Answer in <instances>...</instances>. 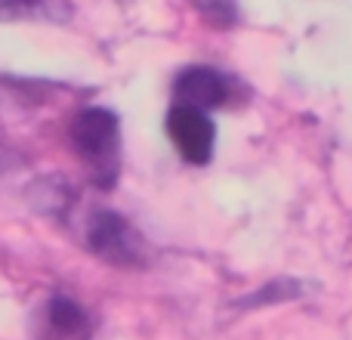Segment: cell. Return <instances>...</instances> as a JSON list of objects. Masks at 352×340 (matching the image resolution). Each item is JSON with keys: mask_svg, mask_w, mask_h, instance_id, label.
<instances>
[{"mask_svg": "<svg viewBox=\"0 0 352 340\" xmlns=\"http://www.w3.org/2000/svg\"><path fill=\"white\" fill-rule=\"evenodd\" d=\"M167 134H170L176 152L188 164H207L210 161L217 130H213V121L207 118V111L173 103V109L167 111Z\"/></svg>", "mask_w": 352, "mask_h": 340, "instance_id": "obj_3", "label": "cell"}, {"mask_svg": "<svg viewBox=\"0 0 352 340\" xmlns=\"http://www.w3.org/2000/svg\"><path fill=\"white\" fill-rule=\"evenodd\" d=\"M68 140L78 158L90 167L93 182L102 192L115 189L118 173H121V121L115 111L102 105L78 111L68 130Z\"/></svg>", "mask_w": 352, "mask_h": 340, "instance_id": "obj_1", "label": "cell"}, {"mask_svg": "<svg viewBox=\"0 0 352 340\" xmlns=\"http://www.w3.org/2000/svg\"><path fill=\"white\" fill-rule=\"evenodd\" d=\"M43 325L47 337L43 340H90L93 322L90 312L72 297H53L43 310Z\"/></svg>", "mask_w": 352, "mask_h": 340, "instance_id": "obj_5", "label": "cell"}, {"mask_svg": "<svg viewBox=\"0 0 352 340\" xmlns=\"http://www.w3.org/2000/svg\"><path fill=\"white\" fill-rule=\"evenodd\" d=\"M68 0H0V22H65Z\"/></svg>", "mask_w": 352, "mask_h": 340, "instance_id": "obj_6", "label": "cell"}, {"mask_svg": "<svg viewBox=\"0 0 352 340\" xmlns=\"http://www.w3.org/2000/svg\"><path fill=\"white\" fill-rule=\"evenodd\" d=\"M198 16L213 28H232L238 22V6L235 0H192Z\"/></svg>", "mask_w": 352, "mask_h": 340, "instance_id": "obj_7", "label": "cell"}, {"mask_svg": "<svg viewBox=\"0 0 352 340\" xmlns=\"http://www.w3.org/2000/svg\"><path fill=\"white\" fill-rule=\"evenodd\" d=\"M303 294V285L294 279H275L269 281V288L256 291L254 297L244 300V306H263V304H285V300H294Z\"/></svg>", "mask_w": 352, "mask_h": 340, "instance_id": "obj_8", "label": "cell"}, {"mask_svg": "<svg viewBox=\"0 0 352 340\" xmlns=\"http://www.w3.org/2000/svg\"><path fill=\"white\" fill-rule=\"evenodd\" d=\"M87 248L99 260L111 266H142L146 263V244L136 235V229L121 217V213L99 207L87 220Z\"/></svg>", "mask_w": 352, "mask_h": 340, "instance_id": "obj_2", "label": "cell"}, {"mask_svg": "<svg viewBox=\"0 0 352 340\" xmlns=\"http://www.w3.org/2000/svg\"><path fill=\"white\" fill-rule=\"evenodd\" d=\"M229 99H232V81L223 72H217V68L192 65V68H182L173 81V103L179 105L213 111V109H223Z\"/></svg>", "mask_w": 352, "mask_h": 340, "instance_id": "obj_4", "label": "cell"}]
</instances>
